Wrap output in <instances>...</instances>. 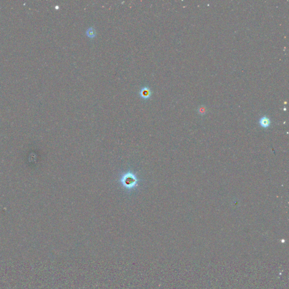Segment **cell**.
Listing matches in <instances>:
<instances>
[{
	"label": "cell",
	"instance_id": "3",
	"mask_svg": "<svg viewBox=\"0 0 289 289\" xmlns=\"http://www.w3.org/2000/svg\"><path fill=\"white\" fill-rule=\"evenodd\" d=\"M86 35L88 37L91 38H95L97 34V32L94 27H89L85 32Z\"/></svg>",
	"mask_w": 289,
	"mask_h": 289
},
{
	"label": "cell",
	"instance_id": "1",
	"mask_svg": "<svg viewBox=\"0 0 289 289\" xmlns=\"http://www.w3.org/2000/svg\"><path fill=\"white\" fill-rule=\"evenodd\" d=\"M140 95L142 98L144 99H148L150 98L152 94V91L150 89V88L148 87H142L140 91Z\"/></svg>",
	"mask_w": 289,
	"mask_h": 289
},
{
	"label": "cell",
	"instance_id": "2",
	"mask_svg": "<svg viewBox=\"0 0 289 289\" xmlns=\"http://www.w3.org/2000/svg\"><path fill=\"white\" fill-rule=\"evenodd\" d=\"M259 124L263 128H268L269 126H270V119L266 116H263L259 120Z\"/></svg>",
	"mask_w": 289,
	"mask_h": 289
}]
</instances>
